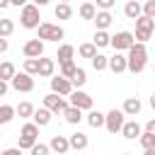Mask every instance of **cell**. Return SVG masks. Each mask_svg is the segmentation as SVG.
I'll return each instance as SVG.
<instances>
[{
  "label": "cell",
  "mask_w": 155,
  "mask_h": 155,
  "mask_svg": "<svg viewBox=\"0 0 155 155\" xmlns=\"http://www.w3.org/2000/svg\"><path fill=\"white\" fill-rule=\"evenodd\" d=\"M145 63H148V48H145V44H133L131 48H128V56H126V70L128 73H143L145 70Z\"/></svg>",
  "instance_id": "1"
},
{
  "label": "cell",
  "mask_w": 155,
  "mask_h": 155,
  "mask_svg": "<svg viewBox=\"0 0 155 155\" xmlns=\"http://www.w3.org/2000/svg\"><path fill=\"white\" fill-rule=\"evenodd\" d=\"M153 29H155V19L140 15V17H136V34H133V39H136L138 44H145V41H150Z\"/></svg>",
  "instance_id": "2"
},
{
  "label": "cell",
  "mask_w": 155,
  "mask_h": 155,
  "mask_svg": "<svg viewBox=\"0 0 155 155\" xmlns=\"http://www.w3.org/2000/svg\"><path fill=\"white\" fill-rule=\"evenodd\" d=\"M19 24H22L24 29H36V27L41 24V15H39V7H36V5H31V2H27V5L22 7V15H19Z\"/></svg>",
  "instance_id": "3"
},
{
  "label": "cell",
  "mask_w": 155,
  "mask_h": 155,
  "mask_svg": "<svg viewBox=\"0 0 155 155\" xmlns=\"http://www.w3.org/2000/svg\"><path fill=\"white\" fill-rule=\"evenodd\" d=\"M39 41H61L63 36H65V31H63V27H58V24H51V22H41L39 27Z\"/></svg>",
  "instance_id": "4"
},
{
  "label": "cell",
  "mask_w": 155,
  "mask_h": 155,
  "mask_svg": "<svg viewBox=\"0 0 155 155\" xmlns=\"http://www.w3.org/2000/svg\"><path fill=\"white\" fill-rule=\"evenodd\" d=\"M39 140V126L36 124H24L22 131H19V150H29L34 143Z\"/></svg>",
  "instance_id": "5"
},
{
  "label": "cell",
  "mask_w": 155,
  "mask_h": 155,
  "mask_svg": "<svg viewBox=\"0 0 155 155\" xmlns=\"http://www.w3.org/2000/svg\"><path fill=\"white\" fill-rule=\"evenodd\" d=\"M133 44H136V39H133V34H131V31H116L114 36H109V46H114V48H116V53L128 51Z\"/></svg>",
  "instance_id": "6"
},
{
  "label": "cell",
  "mask_w": 155,
  "mask_h": 155,
  "mask_svg": "<svg viewBox=\"0 0 155 155\" xmlns=\"http://www.w3.org/2000/svg\"><path fill=\"white\" fill-rule=\"evenodd\" d=\"M124 121H126V116H124L121 109H111V111L104 114V128H107L109 133H119L121 126H124Z\"/></svg>",
  "instance_id": "7"
},
{
  "label": "cell",
  "mask_w": 155,
  "mask_h": 155,
  "mask_svg": "<svg viewBox=\"0 0 155 155\" xmlns=\"http://www.w3.org/2000/svg\"><path fill=\"white\" fill-rule=\"evenodd\" d=\"M68 97H70V107H75V109H80V111H90V109H92V97H90L87 92L73 90Z\"/></svg>",
  "instance_id": "8"
},
{
  "label": "cell",
  "mask_w": 155,
  "mask_h": 155,
  "mask_svg": "<svg viewBox=\"0 0 155 155\" xmlns=\"http://www.w3.org/2000/svg\"><path fill=\"white\" fill-rule=\"evenodd\" d=\"M10 85H12L17 92H31V90H34V78L27 75V73H15L12 80H10Z\"/></svg>",
  "instance_id": "9"
},
{
  "label": "cell",
  "mask_w": 155,
  "mask_h": 155,
  "mask_svg": "<svg viewBox=\"0 0 155 155\" xmlns=\"http://www.w3.org/2000/svg\"><path fill=\"white\" fill-rule=\"evenodd\" d=\"M51 92L58 94V97H68L73 92V85L68 78H61V75H51Z\"/></svg>",
  "instance_id": "10"
},
{
  "label": "cell",
  "mask_w": 155,
  "mask_h": 155,
  "mask_svg": "<svg viewBox=\"0 0 155 155\" xmlns=\"http://www.w3.org/2000/svg\"><path fill=\"white\" fill-rule=\"evenodd\" d=\"M44 107L51 111V114H63V109L68 107V102H65V97H58V94H46L44 97Z\"/></svg>",
  "instance_id": "11"
},
{
  "label": "cell",
  "mask_w": 155,
  "mask_h": 155,
  "mask_svg": "<svg viewBox=\"0 0 155 155\" xmlns=\"http://www.w3.org/2000/svg\"><path fill=\"white\" fill-rule=\"evenodd\" d=\"M22 53H24L27 58H41V56H44V41L29 39V41L22 46Z\"/></svg>",
  "instance_id": "12"
},
{
  "label": "cell",
  "mask_w": 155,
  "mask_h": 155,
  "mask_svg": "<svg viewBox=\"0 0 155 155\" xmlns=\"http://www.w3.org/2000/svg\"><path fill=\"white\" fill-rule=\"evenodd\" d=\"M48 150H53L56 155H65L68 150H70V145H68V136H51V140H48Z\"/></svg>",
  "instance_id": "13"
},
{
  "label": "cell",
  "mask_w": 155,
  "mask_h": 155,
  "mask_svg": "<svg viewBox=\"0 0 155 155\" xmlns=\"http://www.w3.org/2000/svg\"><path fill=\"white\" fill-rule=\"evenodd\" d=\"M140 109H143V104H140L138 97H126V99H124V107H121L124 116H138Z\"/></svg>",
  "instance_id": "14"
},
{
  "label": "cell",
  "mask_w": 155,
  "mask_h": 155,
  "mask_svg": "<svg viewBox=\"0 0 155 155\" xmlns=\"http://www.w3.org/2000/svg\"><path fill=\"white\" fill-rule=\"evenodd\" d=\"M107 68H109L114 75L124 73V70H126V56H124V53H114L111 58H107Z\"/></svg>",
  "instance_id": "15"
},
{
  "label": "cell",
  "mask_w": 155,
  "mask_h": 155,
  "mask_svg": "<svg viewBox=\"0 0 155 155\" xmlns=\"http://www.w3.org/2000/svg\"><path fill=\"white\" fill-rule=\"evenodd\" d=\"M68 145H70V150H85L87 145H90V138L85 136V133H73V136H68Z\"/></svg>",
  "instance_id": "16"
},
{
  "label": "cell",
  "mask_w": 155,
  "mask_h": 155,
  "mask_svg": "<svg viewBox=\"0 0 155 155\" xmlns=\"http://www.w3.org/2000/svg\"><path fill=\"white\" fill-rule=\"evenodd\" d=\"M53 70H56L53 58H39V68H36V75H39V78H51Z\"/></svg>",
  "instance_id": "17"
},
{
  "label": "cell",
  "mask_w": 155,
  "mask_h": 155,
  "mask_svg": "<svg viewBox=\"0 0 155 155\" xmlns=\"http://www.w3.org/2000/svg\"><path fill=\"white\" fill-rule=\"evenodd\" d=\"M121 133H124V138H128V140H133V138H138L143 131H140V126H138V121L133 119V121H124V126H121Z\"/></svg>",
  "instance_id": "18"
},
{
  "label": "cell",
  "mask_w": 155,
  "mask_h": 155,
  "mask_svg": "<svg viewBox=\"0 0 155 155\" xmlns=\"http://www.w3.org/2000/svg\"><path fill=\"white\" fill-rule=\"evenodd\" d=\"M111 19H114V17H111V12H107V10H99V12L94 15V19H92V22L97 24V31H107V27L111 24Z\"/></svg>",
  "instance_id": "19"
},
{
  "label": "cell",
  "mask_w": 155,
  "mask_h": 155,
  "mask_svg": "<svg viewBox=\"0 0 155 155\" xmlns=\"http://www.w3.org/2000/svg\"><path fill=\"white\" fill-rule=\"evenodd\" d=\"M51 116H53V114H51L46 107L34 109V114H31V119H34V121H31V124H36V126H48V124H51Z\"/></svg>",
  "instance_id": "20"
},
{
  "label": "cell",
  "mask_w": 155,
  "mask_h": 155,
  "mask_svg": "<svg viewBox=\"0 0 155 155\" xmlns=\"http://www.w3.org/2000/svg\"><path fill=\"white\" fill-rule=\"evenodd\" d=\"M73 56H75V48L70 46V44H63V46H58V53H56V58H58V63L63 65V63H70L73 61Z\"/></svg>",
  "instance_id": "21"
},
{
  "label": "cell",
  "mask_w": 155,
  "mask_h": 155,
  "mask_svg": "<svg viewBox=\"0 0 155 155\" xmlns=\"http://www.w3.org/2000/svg\"><path fill=\"white\" fill-rule=\"evenodd\" d=\"M63 116H65V121H68L70 126H75V124H80V121H82V111H80V109H75V107H70V104L63 109Z\"/></svg>",
  "instance_id": "22"
},
{
  "label": "cell",
  "mask_w": 155,
  "mask_h": 155,
  "mask_svg": "<svg viewBox=\"0 0 155 155\" xmlns=\"http://www.w3.org/2000/svg\"><path fill=\"white\" fill-rule=\"evenodd\" d=\"M124 15H126L128 19L140 17V2H138V0H126V5H124Z\"/></svg>",
  "instance_id": "23"
},
{
  "label": "cell",
  "mask_w": 155,
  "mask_h": 155,
  "mask_svg": "<svg viewBox=\"0 0 155 155\" xmlns=\"http://www.w3.org/2000/svg\"><path fill=\"white\" fill-rule=\"evenodd\" d=\"M85 82H87V73H85V68H75V73H73V78H70L73 90H80Z\"/></svg>",
  "instance_id": "24"
},
{
  "label": "cell",
  "mask_w": 155,
  "mask_h": 155,
  "mask_svg": "<svg viewBox=\"0 0 155 155\" xmlns=\"http://www.w3.org/2000/svg\"><path fill=\"white\" fill-rule=\"evenodd\" d=\"M87 124H90L92 128H102V126H104V114L90 109V111H87Z\"/></svg>",
  "instance_id": "25"
},
{
  "label": "cell",
  "mask_w": 155,
  "mask_h": 155,
  "mask_svg": "<svg viewBox=\"0 0 155 155\" xmlns=\"http://www.w3.org/2000/svg\"><path fill=\"white\" fill-rule=\"evenodd\" d=\"M53 15H56L58 19H70V17H73V7H70L68 2H58L56 10H53Z\"/></svg>",
  "instance_id": "26"
},
{
  "label": "cell",
  "mask_w": 155,
  "mask_h": 155,
  "mask_svg": "<svg viewBox=\"0 0 155 155\" xmlns=\"http://www.w3.org/2000/svg\"><path fill=\"white\" fill-rule=\"evenodd\" d=\"M15 114H17L19 119H31V114H34V107H31L29 102H19V104L15 107Z\"/></svg>",
  "instance_id": "27"
},
{
  "label": "cell",
  "mask_w": 155,
  "mask_h": 155,
  "mask_svg": "<svg viewBox=\"0 0 155 155\" xmlns=\"http://www.w3.org/2000/svg\"><path fill=\"white\" fill-rule=\"evenodd\" d=\"M15 73H17V70H15V63H10V61H5V63H0V80H5V82H10Z\"/></svg>",
  "instance_id": "28"
},
{
  "label": "cell",
  "mask_w": 155,
  "mask_h": 155,
  "mask_svg": "<svg viewBox=\"0 0 155 155\" xmlns=\"http://www.w3.org/2000/svg\"><path fill=\"white\" fill-rule=\"evenodd\" d=\"M78 12H80V17H82V19H94V15H97V7H94V2H82Z\"/></svg>",
  "instance_id": "29"
},
{
  "label": "cell",
  "mask_w": 155,
  "mask_h": 155,
  "mask_svg": "<svg viewBox=\"0 0 155 155\" xmlns=\"http://www.w3.org/2000/svg\"><path fill=\"white\" fill-rule=\"evenodd\" d=\"M12 119H15V107L0 104V126H2V124H10Z\"/></svg>",
  "instance_id": "30"
},
{
  "label": "cell",
  "mask_w": 155,
  "mask_h": 155,
  "mask_svg": "<svg viewBox=\"0 0 155 155\" xmlns=\"http://www.w3.org/2000/svg\"><path fill=\"white\" fill-rule=\"evenodd\" d=\"M92 44H94V48H104V46H109V34H107V31H94Z\"/></svg>",
  "instance_id": "31"
},
{
  "label": "cell",
  "mask_w": 155,
  "mask_h": 155,
  "mask_svg": "<svg viewBox=\"0 0 155 155\" xmlns=\"http://www.w3.org/2000/svg\"><path fill=\"white\" fill-rule=\"evenodd\" d=\"M107 58H109V56H102V53H94V56L90 58V63H92V68H94V70L99 73V70H104V68H107Z\"/></svg>",
  "instance_id": "32"
},
{
  "label": "cell",
  "mask_w": 155,
  "mask_h": 155,
  "mask_svg": "<svg viewBox=\"0 0 155 155\" xmlns=\"http://www.w3.org/2000/svg\"><path fill=\"white\" fill-rule=\"evenodd\" d=\"M12 31H15V22H12V19H7V17H5V19H0V36H2V39H7Z\"/></svg>",
  "instance_id": "33"
},
{
  "label": "cell",
  "mask_w": 155,
  "mask_h": 155,
  "mask_svg": "<svg viewBox=\"0 0 155 155\" xmlns=\"http://www.w3.org/2000/svg\"><path fill=\"white\" fill-rule=\"evenodd\" d=\"M140 15L155 19V0H145V5H140Z\"/></svg>",
  "instance_id": "34"
},
{
  "label": "cell",
  "mask_w": 155,
  "mask_h": 155,
  "mask_svg": "<svg viewBox=\"0 0 155 155\" xmlns=\"http://www.w3.org/2000/svg\"><path fill=\"white\" fill-rule=\"evenodd\" d=\"M78 53H80L82 58H92V56L97 53V48H94V44L90 41V44H80V48H78Z\"/></svg>",
  "instance_id": "35"
},
{
  "label": "cell",
  "mask_w": 155,
  "mask_h": 155,
  "mask_svg": "<svg viewBox=\"0 0 155 155\" xmlns=\"http://www.w3.org/2000/svg\"><path fill=\"white\" fill-rule=\"evenodd\" d=\"M138 140H140L143 150H145V148H155V133H145V131H143V133L138 136Z\"/></svg>",
  "instance_id": "36"
},
{
  "label": "cell",
  "mask_w": 155,
  "mask_h": 155,
  "mask_svg": "<svg viewBox=\"0 0 155 155\" xmlns=\"http://www.w3.org/2000/svg\"><path fill=\"white\" fill-rule=\"evenodd\" d=\"M36 68H39V58H27L24 61V73L27 75H36Z\"/></svg>",
  "instance_id": "37"
},
{
  "label": "cell",
  "mask_w": 155,
  "mask_h": 155,
  "mask_svg": "<svg viewBox=\"0 0 155 155\" xmlns=\"http://www.w3.org/2000/svg\"><path fill=\"white\" fill-rule=\"evenodd\" d=\"M75 68H78V65H75L73 61H70V63H63V65H61V73H58V75H61V78H68V80H70V78H73V73H75Z\"/></svg>",
  "instance_id": "38"
},
{
  "label": "cell",
  "mask_w": 155,
  "mask_h": 155,
  "mask_svg": "<svg viewBox=\"0 0 155 155\" xmlns=\"http://www.w3.org/2000/svg\"><path fill=\"white\" fill-rule=\"evenodd\" d=\"M29 153H31V155H48L51 150H48V145H44V143H39V140H36V143L29 148Z\"/></svg>",
  "instance_id": "39"
},
{
  "label": "cell",
  "mask_w": 155,
  "mask_h": 155,
  "mask_svg": "<svg viewBox=\"0 0 155 155\" xmlns=\"http://www.w3.org/2000/svg\"><path fill=\"white\" fill-rule=\"evenodd\" d=\"M114 2H116V0H97V7H99V10H107V12H109V10L114 7Z\"/></svg>",
  "instance_id": "40"
},
{
  "label": "cell",
  "mask_w": 155,
  "mask_h": 155,
  "mask_svg": "<svg viewBox=\"0 0 155 155\" xmlns=\"http://www.w3.org/2000/svg\"><path fill=\"white\" fill-rule=\"evenodd\" d=\"M0 155H22V150H19V148H5Z\"/></svg>",
  "instance_id": "41"
},
{
  "label": "cell",
  "mask_w": 155,
  "mask_h": 155,
  "mask_svg": "<svg viewBox=\"0 0 155 155\" xmlns=\"http://www.w3.org/2000/svg\"><path fill=\"white\" fill-rule=\"evenodd\" d=\"M145 133H155V119H150V121L145 124Z\"/></svg>",
  "instance_id": "42"
},
{
  "label": "cell",
  "mask_w": 155,
  "mask_h": 155,
  "mask_svg": "<svg viewBox=\"0 0 155 155\" xmlns=\"http://www.w3.org/2000/svg\"><path fill=\"white\" fill-rule=\"evenodd\" d=\"M7 46H10V44H7V39H2V36H0V53H5V51H7Z\"/></svg>",
  "instance_id": "43"
},
{
  "label": "cell",
  "mask_w": 155,
  "mask_h": 155,
  "mask_svg": "<svg viewBox=\"0 0 155 155\" xmlns=\"http://www.w3.org/2000/svg\"><path fill=\"white\" fill-rule=\"evenodd\" d=\"M5 94H7V82L0 80V97H5Z\"/></svg>",
  "instance_id": "44"
},
{
  "label": "cell",
  "mask_w": 155,
  "mask_h": 155,
  "mask_svg": "<svg viewBox=\"0 0 155 155\" xmlns=\"http://www.w3.org/2000/svg\"><path fill=\"white\" fill-rule=\"evenodd\" d=\"M29 0H10V5H15V7H24Z\"/></svg>",
  "instance_id": "45"
},
{
  "label": "cell",
  "mask_w": 155,
  "mask_h": 155,
  "mask_svg": "<svg viewBox=\"0 0 155 155\" xmlns=\"http://www.w3.org/2000/svg\"><path fill=\"white\" fill-rule=\"evenodd\" d=\"M31 5H36V7H44V5H48V0H31Z\"/></svg>",
  "instance_id": "46"
},
{
  "label": "cell",
  "mask_w": 155,
  "mask_h": 155,
  "mask_svg": "<svg viewBox=\"0 0 155 155\" xmlns=\"http://www.w3.org/2000/svg\"><path fill=\"white\" fill-rule=\"evenodd\" d=\"M143 155H155V148H145V153Z\"/></svg>",
  "instance_id": "47"
},
{
  "label": "cell",
  "mask_w": 155,
  "mask_h": 155,
  "mask_svg": "<svg viewBox=\"0 0 155 155\" xmlns=\"http://www.w3.org/2000/svg\"><path fill=\"white\" fill-rule=\"evenodd\" d=\"M7 5H10V0H0V10H5Z\"/></svg>",
  "instance_id": "48"
},
{
  "label": "cell",
  "mask_w": 155,
  "mask_h": 155,
  "mask_svg": "<svg viewBox=\"0 0 155 155\" xmlns=\"http://www.w3.org/2000/svg\"><path fill=\"white\" fill-rule=\"evenodd\" d=\"M61 2H68V5H70V0H61Z\"/></svg>",
  "instance_id": "49"
},
{
  "label": "cell",
  "mask_w": 155,
  "mask_h": 155,
  "mask_svg": "<svg viewBox=\"0 0 155 155\" xmlns=\"http://www.w3.org/2000/svg\"><path fill=\"white\" fill-rule=\"evenodd\" d=\"M124 155H133V153H124Z\"/></svg>",
  "instance_id": "50"
},
{
  "label": "cell",
  "mask_w": 155,
  "mask_h": 155,
  "mask_svg": "<svg viewBox=\"0 0 155 155\" xmlns=\"http://www.w3.org/2000/svg\"><path fill=\"white\" fill-rule=\"evenodd\" d=\"M85 2H92V0H85Z\"/></svg>",
  "instance_id": "51"
},
{
  "label": "cell",
  "mask_w": 155,
  "mask_h": 155,
  "mask_svg": "<svg viewBox=\"0 0 155 155\" xmlns=\"http://www.w3.org/2000/svg\"><path fill=\"white\" fill-rule=\"evenodd\" d=\"M0 136H2V133H0Z\"/></svg>",
  "instance_id": "52"
}]
</instances>
